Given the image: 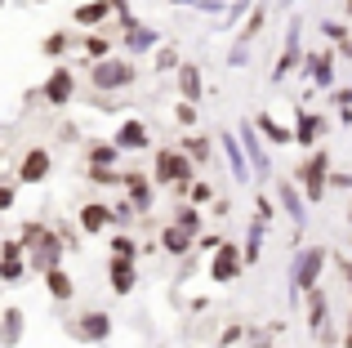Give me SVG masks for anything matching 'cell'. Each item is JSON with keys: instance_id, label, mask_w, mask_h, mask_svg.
I'll list each match as a JSON object with an SVG mask.
<instances>
[{"instance_id": "30", "label": "cell", "mask_w": 352, "mask_h": 348, "mask_svg": "<svg viewBox=\"0 0 352 348\" xmlns=\"http://www.w3.org/2000/svg\"><path fill=\"white\" fill-rule=\"evenodd\" d=\"M67 50V36H50V41H45V54H63Z\"/></svg>"}, {"instance_id": "17", "label": "cell", "mask_w": 352, "mask_h": 348, "mask_svg": "<svg viewBox=\"0 0 352 348\" xmlns=\"http://www.w3.org/2000/svg\"><path fill=\"white\" fill-rule=\"evenodd\" d=\"M107 9H116L112 0H94V5H85V9H76V23H98V18H107Z\"/></svg>"}, {"instance_id": "2", "label": "cell", "mask_w": 352, "mask_h": 348, "mask_svg": "<svg viewBox=\"0 0 352 348\" xmlns=\"http://www.w3.org/2000/svg\"><path fill=\"white\" fill-rule=\"evenodd\" d=\"M156 179L161 183H188L192 179V161L183 157V152H161V157H156Z\"/></svg>"}, {"instance_id": "14", "label": "cell", "mask_w": 352, "mask_h": 348, "mask_svg": "<svg viewBox=\"0 0 352 348\" xmlns=\"http://www.w3.org/2000/svg\"><path fill=\"white\" fill-rule=\"evenodd\" d=\"M308 67H312V80H317V85H330V80H335L330 54H312V58H308Z\"/></svg>"}, {"instance_id": "16", "label": "cell", "mask_w": 352, "mask_h": 348, "mask_svg": "<svg viewBox=\"0 0 352 348\" xmlns=\"http://www.w3.org/2000/svg\"><path fill=\"white\" fill-rule=\"evenodd\" d=\"M276 192H281V206H285V215H290L294 224H303V201H299V192H294L290 183H281Z\"/></svg>"}, {"instance_id": "7", "label": "cell", "mask_w": 352, "mask_h": 348, "mask_svg": "<svg viewBox=\"0 0 352 348\" xmlns=\"http://www.w3.org/2000/svg\"><path fill=\"white\" fill-rule=\"evenodd\" d=\"M45 174H50V152H45V148H32V152L23 157V170H18V179H23V183H41Z\"/></svg>"}, {"instance_id": "15", "label": "cell", "mask_w": 352, "mask_h": 348, "mask_svg": "<svg viewBox=\"0 0 352 348\" xmlns=\"http://www.w3.org/2000/svg\"><path fill=\"white\" fill-rule=\"evenodd\" d=\"M125 188H129V197H134V206L147 215V206H152V188H147V183L138 179V174H129V179H125Z\"/></svg>"}, {"instance_id": "13", "label": "cell", "mask_w": 352, "mask_h": 348, "mask_svg": "<svg viewBox=\"0 0 352 348\" xmlns=\"http://www.w3.org/2000/svg\"><path fill=\"white\" fill-rule=\"evenodd\" d=\"M112 290L116 295H129V290H134V268H129V259H112Z\"/></svg>"}, {"instance_id": "27", "label": "cell", "mask_w": 352, "mask_h": 348, "mask_svg": "<svg viewBox=\"0 0 352 348\" xmlns=\"http://www.w3.org/2000/svg\"><path fill=\"white\" fill-rule=\"evenodd\" d=\"M206 152H210V143H206V139H188V157L206 161Z\"/></svg>"}, {"instance_id": "38", "label": "cell", "mask_w": 352, "mask_h": 348, "mask_svg": "<svg viewBox=\"0 0 352 348\" xmlns=\"http://www.w3.org/2000/svg\"><path fill=\"white\" fill-rule=\"evenodd\" d=\"M174 5H179V0H174ZM183 5H192V0H183Z\"/></svg>"}, {"instance_id": "36", "label": "cell", "mask_w": 352, "mask_h": 348, "mask_svg": "<svg viewBox=\"0 0 352 348\" xmlns=\"http://www.w3.org/2000/svg\"><path fill=\"white\" fill-rule=\"evenodd\" d=\"M348 348H352V322H348Z\"/></svg>"}, {"instance_id": "25", "label": "cell", "mask_w": 352, "mask_h": 348, "mask_svg": "<svg viewBox=\"0 0 352 348\" xmlns=\"http://www.w3.org/2000/svg\"><path fill=\"white\" fill-rule=\"evenodd\" d=\"M112 250H116V259H134V241H129V237H116Z\"/></svg>"}, {"instance_id": "8", "label": "cell", "mask_w": 352, "mask_h": 348, "mask_svg": "<svg viewBox=\"0 0 352 348\" xmlns=\"http://www.w3.org/2000/svg\"><path fill=\"white\" fill-rule=\"evenodd\" d=\"M112 219H116V210H107L103 201H89V206L80 210V228H85V232H103Z\"/></svg>"}, {"instance_id": "26", "label": "cell", "mask_w": 352, "mask_h": 348, "mask_svg": "<svg viewBox=\"0 0 352 348\" xmlns=\"http://www.w3.org/2000/svg\"><path fill=\"white\" fill-rule=\"evenodd\" d=\"M85 50L94 54V58H103V54H107V36H89V41H85Z\"/></svg>"}, {"instance_id": "4", "label": "cell", "mask_w": 352, "mask_h": 348, "mask_svg": "<svg viewBox=\"0 0 352 348\" xmlns=\"http://www.w3.org/2000/svg\"><path fill=\"white\" fill-rule=\"evenodd\" d=\"M129 80H134V67H129V63H98L94 67L98 89H116V85H129Z\"/></svg>"}, {"instance_id": "5", "label": "cell", "mask_w": 352, "mask_h": 348, "mask_svg": "<svg viewBox=\"0 0 352 348\" xmlns=\"http://www.w3.org/2000/svg\"><path fill=\"white\" fill-rule=\"evenodd\" d=\"M210 272H214V281H232L236 272H241V250L223 241V246L214 250V263H210Z\"/></svg>"}, {"instance_id": "28", "label": "cell", "mask_w": 352, "mask_h": 348, "mask_svg": "<svg viewBox=\"0 0 352 348\" xmlns=\"http://www.w3.org/2000/svg\"><path fill=\"white\" fill-rule=\"evenodd\" d=\"M112 161H116V148H94V166H107V170H112Z\"/></svg>"}, {"instance_id": "32", "label": "cell", "mask_w": 352, "mask_h": 348, "mask_svg": "<svg viewBox=\"0 0 352 348\" xmlns=\"http://www.w3.org/2000/svg\"><path fill=\"white\" fill-rule=\"evenodd\" d=\"M18 340V313H9V326H5V344Z\"/></svg>"}, {"instance_id": "34", "label": "cell", "mask_w": 352, "mask_h": 348, "mask_svg": "<svg viewBox=\"0 0 352 348\" xmlns=\"http://www.w3.org/2000/svg\"><path fill=\"white\" fill-rule=\"evenodd\" d=\"M18 277H23V263H9L5 259V281H18Z\"/></svg>"}, {"instance_id": "29", "label": "cell", "mask_w": 352, "mask_h": 348, "mask_svg": "<svg viewBox=\"0 0 352 348\" xmlns=\"http://www.w3.org/2000/svg\"><path fill=\"white\" fill-rule=\"evenodd\" d=\"M179 228H183V232H197V210H188V206H183V215H179Z\"/></svg>"}, {"instance_id": "20", "label": "cell", "mask_w": 352, "mask_h": 348, "mask_svg": "<svg viewBox=\"0 0 352 348\" xmlns=\"http://www.w3.org/2000/svg\"><path fill=\"white\" fill-rule=\"evenodd\" d=\"M161 241H165V250H170V254H183V250H188V232H183L179 224H174V228H165V237H161Z\"/></svg>"}, {"instance_id": "1", "label": "cell", "mask_w": 352, "mask_h": 348, "mask_svg": "<svg viewBox=\"0 0 352 348\" xmlns=\"http://www.w3.org/2000/svg\"><path fill=\"white\" fill-rule=\"evenodd\" d=\"M23 241L32 246V268H41V272H54V268H58V254H63V246L54 241V237L45 232L41 224H27Z\"/></svg>"}, {"instance_id": "24", "label": "cell", "mask_w": 352, "mask_h": 348, "mask_svg": "<svg viewBox=\"0 0 352 348\" xmlns=\"http://www.w3.org/2000/svg\"><path fill=\"white\" fill-rule=\"evenodd\" d=\"M317 130H321L317 116H303V121H299V134H294V139H299V143H312V139H317Z\"/></svg>"}, {"instance_id": "22", "label": "cell", "mask_w": 352, "mask_h": 348, "mask_svg": "<svg viewBox=\"0 0 352 348\" xmlns=\"http://www.w3.org/2000/svg\"><path fill=\"white\" fill-rule=\"evenodd\" d=\"M45 281H50V295H54V299H67V295H72L67 272H58V268H54V272H45Z\"/></svg>"}, {"instance_id": "3", "label": "cell", "mask_w": 352, "mask_h": 348, "mask_svg": "<svg viewBox=\"0 0 352 348\" xmlns=\"http://www.w3.org/2000/svg\"><path fill=\"white\" fill-rule=\"evenodd\" d=\"M321 268H326V250H308L299 259V268H294V290H312L321 277Z\"/></svg>"}, {"instance_id": "21", "label": "cell", "mask_w": 352, "mask_h": 348, "mask_svg": "<svg viewBox=\"0 0 352 348\" xmlns=\"http://www.w3.org/2000/svg\"><path fill=\"white\" fill-rule=\"evenodd\" d=\"M258 130H263V134H267L272 143H290V139H294V134L285 130V125H276L272 116H258Z\"/></svg>"}, {"instance_id": "10", "label": "cell", "mask_w": 352, "mask_h": 348, "mask_svg": "<svg viewBox=\"0 0 352 348\" xmlns=\"http://www.w3.org/2000/svg\"><path fill=\"white\" fill-rule=\"evenodd\" d=\"M303 174H308V197L321 201V192H326V157H312L303 166Z\"/></svg>"}, {"instance_id": "37", "label": "cell", "mask_w": 352, "mask_h": 348, "mask_svg": "<svg viewBox=\"0 0 352 348\" xmlns=\"http://www.w3.org/2000/svg\"><path fill=\"white\" fill-rule=\"evenodd\" d=\"M348 281H352V263H348Z\"/></svg>"}, {"instance_id": "9", "label": "cell", "mask_w": 352, "mask_h": 348, "mask_svg": "<svg viewBox=\"0 0 352 348\" xmlns=\"http://www.w3.org/2000/svg\"><path fill=\"white\" fill-rule=\"evenodd\" d=\"M72 331H76L80 340H107V331H112V322H107L103 313H85V317H80L76 326H72Z\"/></svg>"}, {"instance_id": "6", "label": "cell", "mask_w": 352, "mask_h": 348, "mask_svg": "<svg viewBox=\"0 0 352 348\" xmlns=\"http://www.w3.org/2000/svg\"><path fill=\"white\" fill-rule=\"evenodd\" d=\"M72 89H76L72 72H67V67H54V76L45 80V98H50V103L58 107V103H67V98H72Z\"/></svg>"}, {"instance_id": "18", "label": "cell", "mask_w": 352, "mask_h": 348, "mask_svg": "<svg viewBox=\"0 0 352 348\" xmlns=\"http://www.w3.org/2000/svg\"><path fill=\"white\" fill-rule=\"evenodd\" d=\"M179 85H183V94H188V103H197V98H201V76H197V67H179Z\"/></svg>"}, {"instance_id": "23", "label": "cell", "mask_w": 352, "mask_h": 348, "mask_svg": "<svg viewBox=\"0 0 352 348\" xmlns=\"http://www.w3.org/2000/svg\"><path fill=\"white\" fill-rule=\"evenodd\" d=\"M125 41H129V50H152V45H156V32H147V27H129Z\"/></svg>"}, {"instance_id": "12", "label": "cell", "mask_w": 352, "mask_h": 348, "mask_svg": "<svg viewBox=\"0 0 352 348\" xmlns=\"http://www.w3.org/2000/svg\"><path fill=\"white\" fill-rule=\"evenodd\" d=\"M241 143H245V152H250V161H254V170L267 174V152H263V143H258V134L250 130V125H241Z\"/></svg>"}, {"instance_id": "11", "label": "cell", "mask_w": 352, "mask_h": 348, "mask_svg": "<svg viewBox=\"0 0 352 348\" xmlns=\"http://www.w3.org/2000/svg\"><path fill=\"white\" fill-rule=\"evenodd\" d=\"M143 143H147V125L143 121H125V125H120L116 148H129V152H134V148H143Z\"/></svg>"}, {"instance_id": "33", "label": "cell", "mask_w": 352, "mask_h": 348, "mask_svg": "<svg viewBox=\"0 0 352 348\" xmlns=\"http://www.w3.org/2000/svg\"><path fill=\"white\" fill-rule=\"evenodd\" d=\"M258 23H263V14H254V18H250V23H245V27H241V36H245V41H250V36H254V32H258Z\"/></svg>"}, {"instance_id": "19", "label": "cell", "mask_w": 352, "mask_h": 348, "mask_svg": "<svg viewBox=\"0 0 352 348\" xmlns=\"http://www.w3.org/2000/svg\"><path fill=\"white\" fill-rule=\"evenodd\" d=\"M223 148H228V161H232V174H236V179H241V183H250V170H245V157H241V143H236V139H228V143H223Z\"/></svg>"}, {"instance_id": "35", "label": "cell", "mask_w": 352, "mask_h": 348, "mask_svg": "<svg viewBox=\"0 0 352 348\" xmlns=\"http://www.w3.org/2000/svg\"><path fill=\"white\" fill-rule=\"evenodd\" d=\"M339 103H344V107H352V89H344V94H339Z\"/></svg>"}, {"instance_id": "31", "label": "cell", "mask_w": 352, "mask_h": 348, "mask_svg": "<svg viewBox=\"0 0 352 348\" xmlns=\"http://www.w3.org/2000/svg\"><path fill=\"white\" fill-rule=\"evenodd\" d=\"M179 121L192 125V121H197V107H192V103H179Z\"/></svg>"}]
</instances>
